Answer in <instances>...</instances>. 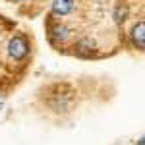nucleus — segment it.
Wrapping results in <instances>:
<instances>
[{"label":"nucleus","instance_id":"obj_1","mask_svg":"<svg viewBox=\"0 0 145 145\" xmlns=\"http://www.w3.org/2000/svg\"><path fill=\"white\" fill-rule=\"evenodd\" d=\"M27 52H29V43H27V37L25 35H14L10 41H8V54L14 60L25 58Z\"/></svg>","mask_w":145,"mask_h":145},{"label":"nucleus","instance_id":"obj_2","mask_svg":"<svg viewBox=\"0 0 145 145\" xmlns=\"http://www.w3.org/2000/svg\"><path fill=\"white\" fill-rule=\"evenodd\" d=\"M132 43L139 50L145 46V23L143 22H137L134 25V29H132Z\"/></svg>","mask_w":145,"mask_h":145},{"label":"nucleus","instance_id":"obj_3","mask_svg":"<svg viewBox=\"0 0 145 145\" xmlns=\"http://www.w3.org/2000/svg\"><path fill=\"white\" fill-rule=\"evenodd\" d=\"M74 4H76V0H54L52 2V10L58 16H68L74 10Z\"/></svg>","mask_w":145,"mask_h":145},{"label":"nucleus","instance_id":"obj_4","mask_svg":"<svg viewBox=\"0 0 145 145\" xmlns=\"http://www.w3.org/2000/svg\"><path fill=\"white\" fill-rule=\"evenodd\" d=\"M70 37V29L64 23H56L50 27V39H58V41H66Z\"/></svg>","mask_w":145,"mask_h":145},{"label":"nucleus","instance_id":"obj_5","mask_svg":"<svg viewBox=\"0 0 145 145\" xmlns=\"http://www.w3.org/2000/svg\"><path fill=\"white\" fill-rule=\"evenodd\" d=\"M91 48H93V41H91L89 37H85V39H81L78 45H76V52L81 54V56H87Z\"/></svg>","mask_w":145,"mask_h":145}]
</instances>
